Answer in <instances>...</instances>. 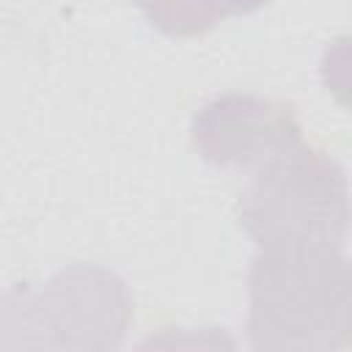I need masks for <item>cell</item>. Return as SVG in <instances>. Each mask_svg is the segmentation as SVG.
<instances>
[{"label":"cell","instance_id":"cell-1","mask_svg":"<svg viewBox=\"0 0 352 352\" xmlns=\"http://www.w3.org/2000/svg\"><path fill=\"white\" fill-rule=\"evenodd\" d=\"M253 352L352 346V258L341 250H258L248 275Z\"/></svg>","mask_w":352,"mask_h":352},{"label":"cell","instance_id":"cell-2","mask_svg":"<svg viewBox=\"0 0 352 352\" xmlns=\"http://www.w3.org/2000/svg\"><path fill=\"white\" fill-rule=\"evenodd\" d=\"M132 316L135 302L118 272L74 261L38 289L3 294L0 352H116Z\"/></svg>","mask_w":352,"mask_h":352},{"label":"cell","instance_id":"cell-3","mask_svg":"<svg viewBox=\"0 0 352 352\" xmlns=\"http://www.w3.org/2000/svg\"><path fill=\"white\" fill-rule=\"evenodd\" d=\"M349 220L344 168L305 143L258 168L239 195V223L258 250H341Z\"/></svg>","mask_w":352,"mask_h":352},{"label":"cell","instance_id":"cell-4","mask_svg":"<svg viewBox=\"0 0 352 352\" xmlns=\"http://www.w3.org/2000/svg\"><path fill=\"white\" fill-rule=\"evenodd\" d=\"M192 146L214 168L258 170L302 146L292 104L256 94H220L192 116Z\"/></svg>","mask_w":352,"mask_h":352},{"label":"cell","instance_id":"cell-5","mask_svg":"<svg viewBox=\"0 0 352 352\" xmlns=\"http://www.w3.org/2000/svg\"><path fill=\"white\" fill-rule=\"evenodd\" d=\"M132 352H239L226 327H162L132 346Z\"/></svg>","mask_w":352,"mask_h":352},{"label":"cell","instance_id":"cell-6","mask_svg":"<svg viewBox=\"0 0 352 352\" xmlns=\"http://www.w3.org/2000/svg\"><path fill=\"white\" fill-rule=\"evenodd\" d=\"M319 72L324 88L352 110V36H338L324 47Z\"/></svg>","mask_w":352,"mask_h":352}]
</instances>
